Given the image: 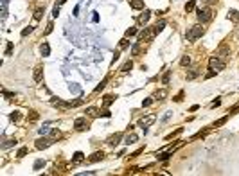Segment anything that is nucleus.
I'll use <instances>...</instances> for the list:
<instances>
[{
	"instance_id": "f257e3e1",
	"label": "nucleus",
	"mask_w": 239,
	"mask_h": 176,
	"mask_svg": "<svg viewBox=\"0 0 239 176\" xmlns=\"http://www.w3.org/2000/svg\"><path fill=\"white\" fill-rule=\"evenodd\" d=\"M203 32H205V29H203L202 25H193V27L185 32V38H187V41H194V40L202 38Z\"/></svg>"
},
{
	"instance_id": "f03ea898",
	"label": "nucleus",
	"mask_w": 239,
	"mask_h": 176,
	"mask_svg": "<svg viewBox=\"0 0 239 176\" xmlns=\"http://www.w3.org/2000/svg\"><path fill=\"white\" fill-rule=\"evenodd\" d=\"M227 67V63H225V59H221L220 56H212L211 59H209V70H214V72H221L223 68Z\"/></svg>"
},
{
	"instance_id": "7ed1b4c3",
	"label": "nucleus",
	"mask_w": 239,
	"mask_h": 176,
	"mask_svg": "<svg viewBox=\"0 0 239 176\" xmlns=\"http://www.w3.org/2000/svg\"><path fill=\"white\" fill-rule=\"evenodd\" d=\"M155 29H151V27H144V31H140L139 32V41L142 43V41H151L153 38H155Z\"/></svg>"
},
{
	"instance_id": "20e7f679",
	"label": "nucleus",
	"mask_w": 239,
	"mask_h": 176,
	"mask_svg": "<svg viewBox=\"0 0 239 176\" xmlns=\"http://www.w3.org/2000/svg\"><path fill=\"white\" fill-rule=\"evenodd\" d=\"M155 121H157V115H155V113H149V115H146V117H142V119L139 121V126L144 130V133H148V128H149Z\"/></svg>"
},
{
	"instance_id": "39448f33",
	"label": "nucleus",
	"mask_w": 239,
	"mask_h": 176,
	"mask_svg": "<svg viewBox=\"0 0 239 176\" xmlns=\"http://www.w3.org/2000/svg\"><path fill=\"white\" fill-rule=\"evenodd\" d=\"M196 16H198V20H200L202 23H207V22L212 20V11H211L209 7H207V9H198Z\"/></svg>"
},
{
	"instance_id": "423d86ee",
	"label": "nucleus",
	"mask_w": 239,
	"mask_h": 176,
	"mask_svg": "<svg viewBox=\"0 0 239 176\" xmlns=\"http://www.w3.org/2000/svg\"><path fill=\"white\" fill-rule=\"evenodd\" d=\"M52 144H54V139H50V137H40L34 146H36V149H47Z\"/></svg>"
},
{
	"instance_id": "0eeeda50",
	"label": "nucleus",
	"mask_w": 239,
	"mask_h": 176,
	"mask_svg": "<svg viewBox=\"0 0 239 176\" xmlns=\"http://www.w3.org/2000/svg\"><path fill=\"white\" fill-rule=\"evenodd\" d=\"M74 128H76L77 131H83V130H86V128H88V121H86V115H85V117H77V119L74 121Z\"/></svg>"
},
{
	"instance_id": "6e6552de",
	"label": "nucleus",
	"mask_w": 239,
	"mask_h": 176,
	"mask_svg": "<svg viewBox=\"0 0 239 176\" xmlns=\"http://www.w3.org/2000/svg\"><path fill=\"white\" fill-rule=\"evenodd\" d=\"M52 104L56 106V108H59V110H68V108H74L72 106V103H65V101H61V99H52Z\"/></svg>"
},
{
	"instance_id": "1a4fd4ad",
	"label": "nucleus",
	"mask_w": 239,
	"mask_h": 176,
	"mask_svg": "<svg viewBox=\"0 0 239 176\" xmlns=\"http://www.w3.org/2000/svg\"><path fill=\"white\" fill-rule=\"evenodd\" d=\"M32 79H34V83H41V79H43V67H41V65H38V67L34 68Z\"/></svg>"
},
{
	"instance_id": "9d476101",
	"label": "nucleus",
	"mask_w": 239,
	"mask_h": 176,
	"mask_svg": "<svg viewBox=\"0 0 239 176\" xmlns=\"http://www.w3.org/2000/svg\"><path fill=\"white\" fill-rule=\"evenodd\" d=\"M121 140H122V133H115V135H110L106 142H108L110 146H117V144H119Z\"/></svg>"
},
{
	"instance_id": "9b49d317",
	"label": "nucleus",
	"mask_w": 239,
	"mask_h": 176,
	"mask_svg": "<svg viewBox=\"0 0 239 176\" xmlns=\"http://www.w3.org/2000/svg\"><path fill=\"white\" fill-rule=\"evenodd\" d=\"M153 97H155V101H164V99L167 97V90H166V88H160V90H157V92L153 94Z\"/></svg>"
},
{
	"instance_id": "f8f14e48",
	"label": "nucleus",
	"mask_w": 239,
	"mask_h": 176,
	"mask_svg": "<svg viewBox=\"0 0 239 176\" xmlns=\"http://www.w3.org/2000/svg\"><path fill=\"white\" fill-rule=\"evenodd\" d=\"M85 113H86V117H90V119H95V117H99L101 110H97V108L90 106V108H86V110H85Z\"/></svg>"
},
{
	"instance_id": "ddd939ff",
	"label": "nucleus",
	"mask_w": 239,
	"mask_h": 176,
	"mask_svg": "<svg viewBox=\"0 0 239 176\" xmlns=\"http://www.w3.org/2000/svg\"><path fill=\"white\" fill-rule=\"evenodd\" d=\"M103 158H104V153H103V151H95V153L88 158V162H90V164H95V162H101Z\"/></svg>"
},
{
	"instance_id": "4468645a",
	"label": "nucleus",
	"mask_w": 239,
	"mask_h": 176,
	"mask_svg": "<svg viewBox=\"0 0 239 176\" xmlns=\"http://www.w3.org/2000/svg\"><path fill=\"white\" fill-rule=\"evenodd\" d=\"M137 140H139V137H137L135 133H128V135L124 137V144H126V146H131V144H135Z\"/></svg>"
},
{
	"instance_id": "2eb2a0df",
	"label": "nucleus",
	"mask_w": 239,
	"mask_h": 176,
	"mask_svg": "<svg viewBox=\"0 0 239 176\" xmlns=\"http://www.w3.org/2000/svg\"><path fill=\"white\" fill-rule=\"evenodd\" d=\"M149 16H151V13H149V11H144V13L137 18V22H139L140 25H146V23H148V20H149Z\"/></svg>"
},
{
	"instance_id": "dca6fc26",
	"label": "nucleus",
	"mask_w": 239,
	"mask_h": 176,
	"mask_svg": "<svg viewBox=\"0 0 239 176\" xmlns=\"http://www.w3.org/2000/svg\"><path fill=\"white\" fill-rule=\"evenodd\" d=\"M216 56H220L221 59H225L227 56H230V50H229V49H227L225 45H221V47H220V50L216 52Z\"/></svg>"
},
{
	"instance_id": "f3484780",
	"label": "nucleus",
	"mask_w": 239,
	"mask_h": 176,
	"mask_svg": "<svg viewBox=\"0 0 239 176\" xmlns=\"http://www.w3.org/2000/svg\"><path fill=\"white\" fill-rule=\"evenodd\" d=\"M83 160H85V155H83L81 151H76V153H74V157H72V164L76 166V164H81Z\"/></svg>"
},
{
	"instance_id": "a211bd4d",
	"label": "nucleus",
	"mask_w": 239,
	"mask_h": 176,
	"mask_svg": "<svg viewBox=\"0 0 239 176\" xmlns=\"http://www.w3.org/2000/svg\"><path fill=\"white\" fill-rule=\"evenodd\" d=\"M40 50H41V56H50V45H49L47 41H43V43H41Z\"/></svg>"
},
{
	"instance_id": "6ab92c4d",
	"label": "nucleus",
	"mask_w": 239,
	"mask_h": 176,
	"mask_svg": "<svg viewBox=\"0 0 239 176\" xmlns=\"http://www.w3.org/2000/svg\"><path fill=\"white\" fill-rule=\"evenodd\" d=\"M198 76H200V70H198V68H191V70L187 72V79H189V81H193V79H196Z\"/></svg>"
},
{
	"instance_id": "aec40b11",
	"label": "nucleus",
	"mask_w": 239,
	"mask_h": 176,
	"mask_svg": "<svg viewBox=\"0 0 239 176\" xmlns=\"http://www.w3.org/2000/svg\"><path fill=\"white\" fill-rule=\"evenodd\" d=\"M164 27H166V20H160V22H157V23H155V27H153V29H155V32L158 34V32H162V31H164Z\"/></svg>"
},
{
	"instance_id": "412c9836",
	"label": "nucleus",
	"mask_w": 239,
	"mask_h": 176,
	"mask_svg": "<svg viewBox=\"0 0 239 176\" xmlns=\"http://www.w3.org/2000/svg\"><path fill=\"white\" fill-rule=\"evenodd\" d=\"M13 146H16V139L4 140V144H2V149H9V148H13Z\"/></svg>"
},
{
	"instance_id": "4be33fe9",
	"label": "nucleus",
	"mask_w": 239,
	"mask_h": 176,
	"mask_svg": "<svg viewBox=\"0 0 239 176\" xmlns=\"http://www.w3.org/2000/svg\"><path fill=\"white\" fill-rule=\"evenodd\" d=\"M196 9V2L194 0H189L187 4H185V13H193Z\"/></svg>"
},
{
	"instance_id": "5701e85b",
	"label": "nucleus",
	"mask_w": 239,
	"mask_h": 176,
	"mask_svg": "<svg viewBox=\"0 0 239 176\" xmlns=\"http://www.w3.org/2000/svg\"><path fill=\"white\" fill-rule=\"evenodd\" d=\"M131 68H133V61H131V59H128V61L121 67V72H130Z\"/></svg>"
},
{
	"instance_id": "b1692460",
	"label": "nucleus",
	"mask_w": 239,
	"mask_h": 176,
	"mask_svg": "<svg viewBox=\"0 0 239 176\" xmlns=\"http://www.w3.org/2000/svg\"><path fill=\"white\" fill-rule=\"evenodd\" d=\"M113 103H115V97H113V95H104L103 106H110V104H113Z\"/></svg>"
},
{
	"instance_id": "393cba45",
	"label": "nucleus",
	"mask_w": 239,
	"mask_h": 176,
	"mask_svg": "<svg viewBox=\"0 0 239 176\" xmlns=\"http://www.w3.org/2000/svg\"><path fill=\"white\" fill-rule=\"evenodd\" d=\"M38 119H40L38 112H34V110H32V112H29V115H27V121H29V122H36Z\"/></svg>"
},
{
	"instance_id": "a878e982",
	"label": "nucleus",
	"mask_w": 239,
	"mask_h": 176,
	"mask_svg": "<svg viewBox=\"0 0 239 176\" xmlns=\"http://www.w3.org/2000/svg\"><path fill=\"white\" fill-rule=\"evenodd\" d=\"M130 4H131L133 9H144V2L142 0H130Z\"/></svg>"
},
{
	"instance_id": "bb28decb",
	"label": "nucleus",
	"mask_w": 239,
	"mask_h": 176,
	"mask_svg": "<svg viewBox=\"0 0 239 176\" xmlns=\"http://www.w3.org/2000/svg\"><path fill=\"white\" fill-rule=\"evenodd\" d=\"M230 115H232V113H227V115H225L223 119H220L218 122H214V128H220V126H223V124H225V122H227V121L230 119Z\"/></svg>"
},
{
	"instance_id": "cd10ccee",
	"label": "nucleus",
	"mask_w": 239,
	"mask_h": 176,
	"mask_svg": "<svg viewBox=\"0 0 239 176\" xmlns=\"http://www.w3.org/2000/svg\"><path fill=\"white\" fill-rule=\"evenodd\" d=\"M229 20H232V22H238L239 20V13L236 9H230V13H229Z\"/></svg>"
},
{
	"instance_id": "c85d7f7f",
	"label": "nucleus",
	"mask_w": 239,
	"mask_h": 176,
	"mask_svg": "<svg viewBox=\"0 0 239 176\" xmlns=\"http://www.w3.org/2000/svg\"><path fill=\"white\" fill-rule=\"evenodd\" d=\"M49 135H50V139H54V140H56V139H59V137H61V131H59L58 128H52Z\"/></svg>"
},
{
	"instance_id": "c756f323",
	"label": "nucleus",
	"mask_w": 239,
	"mask_h": 176,
	"mask_svg": "<svg viewBox=\"0 0 239 176\" xmlns=\"http://www.w3.org/2000/svg\"><path fill=\"white\" fill-rule=\"evenodd\" d=\"M139 52H140V41H137V43H133V45H131V54H133V56H137Z\"/></svg>"
},
{
	"instance_id": "7c9ffc66",
	"label": "nucleus",
	"mask_w": 239,
	"mask_h": 176,
	"mask_svg": "<svg viewBox=\"0 0 239 176\" xmlns=\"http://www.w3.org/2000/svg\"><path fill=\"white\" fill-rule=\"evenodd\" d=\"M20 117H22V113H20V112H13V113L9 115V119H11L13 122H18V121H20Z\"/></svg>"
},
{
	"instance_id": "2f4dec72",
	"label": "nucleus",
	"mask_w": 239,
	"mask_h": 176,
	"mask_svg": "<svg viewBox=\"0 0 239 176\" xmlns=\"http://www.w3.org/2000/svg\"><path fill=\"white\" fill-rule=\"evenodd\" d=\"M43 166H45V160H36V162H34V166H32V169H34V171H40Z\"/></svg>"
},
{
	"instance_id": "473e14b6",
	"label": "nucleus",
	"mask_w": 239,
	"mask_h": 176,
	"mask_svg": "<svg viewBox=\"0 0 239 176\" xmlns=\"http://www.w3.org/2000/svg\"><path fill=\"white\" fill-rule=\"evenodd\" d=\"M43 13H45V7H38V9H36V13H34V20H40Z\"/></svg>"
},
{
	"instance_id": "72a5a7b5",
	"label": "nucleus",
	"mask_w": 239,
	"mask_h": 176,
	"mask_svg": "<svg viewBox=\"0 0 239 176\" xmlns=\"http://www.w3.org/2000/svg\"><path fill=\"white\" fill-rule=\"evenodd\" d=\"M139 31H137V27H130L128 31H126V38H131V36H135Z\"/></svg>"
},
{
	"instance_id": "f704fd0d",
	"label": "nucleus",
	"mask_w": 239,
	"mask_h": 176,
	"mask_svg": "<svg viewBox=\"0 0 239 176\" xmlns=\"http://www.w3.org/2000/svg\"><path fill=\"white\" fill-rule=\"evenodd\" d=\"M130 47V41H128V38H122L121 41H119V49H128Z\"/></svg>"
},
{
	"instance_id": "c9c22d12",
	"label": "nucleus",
	"mask_w": 239,
	"mask_h": 176,
	"mask_svg": "<svg viewBox=\"0 0 239 176\" xmlns=\"http://www.w3.org/2000/svg\"><path fill=\"white\" fill-rule=\"evenodd\" d=\"M13 41H7V45H5V56H11L13 54Z\"/></svg>"
},
{
	"instance_id": "e433bc0d",
	"label": "nucleus",
	"mask_w": 239,
	"mask_h": 176,
	"mask_svg": "<svg viewBox=\"0 0 239 176\" xmlns=\"http://www.w3.org/2000/svg\"><path fill=\"white\" fill-rule=\"evenodd\" d=\"M106 83H108V77H104V79L101 81V85H97V86H95V90H94V92H101V90L106 86Z\"/></svg>"
},
{
	"instance_id": "4c0bfd02",
	"label": "nucleus",
	"mask_w": 239,
	"mask_h": 176,
	"mask_svg": "<svg viewBox=\"0 0 239 176\" xmlns=\"http://www.w3.org/2000/svg\"><path fill=\"white\" fill-rule=\"evenodd\" d=\"M153 103H155V97H148L146 101H142V106H144V108H148V106H151Z\"/></svg>"
},
{
	"instance_id": "58836bf2",
	"label": "nucleus",
	"mask_w": 239,
	"mask_h": 176,
	"mask_svg": "<svg viewBox=\"0 0 239 176\" xmlns=\"http://www.w3.org/2000/svg\"><path fill=\"white\" fill-rule=\"evenodd\" d=\"M180 63H182V67H189V65H191V58H189V56H184Z\"/></svg>"
},
{
	"instance_id": "ea45409f",
	"label": "nucleus",
	"mask_w": 239,
	"mask_h": 176,
	"mask_svg": "<svg viewBox=\"0 0 239 176\" xmlns=\"http://www.w3.org/2000/svg\"><path fill=\"white\" fill-rule=\"evenodd\" d=\"M169 77H171V70H167V72L164 74V77H162V83H164V85H169Z\"/></svg>"
},
{
	"instance_id": "a19ab883",
	"label": "nucleus",
	"mask_w": 239,
	"mask_h": 176,
	"mask_svg": "<svg viewBox=\"0 0 239 176\" xmlns=\"http://www.w3.org/2000/svg\"><path fill=\"white\" fill-rule=\"evenodd\" d=\"M27 151H29L27 148H20V149H18V153H16V157H18V158H22V157H25V155H27Z\"/></svg>"
},
{
	"instance_id": "79ce46f5",
	"label": "nucleus",
	"mask_w": 239,
	"mask_h": 176,
	"mask_svg": "<svg viewBox=\"0 0 239 176\" xmlns=\"http://www.w3.org/2000/svg\"><path fill=\"white\" fill-rule=\"evenodd\" d=\"M50 130H52V128L43 126V128H40V135H47V133H50Z\"/></svg>"
},
{
	"instance_id": "37998d69",
	"label": "nucleus",
	"mask_w": 239,
	"mask_h": 176,
	"mask_svg": "<svg viewBox=\"0 0 239 176\" xmlns=\"http://www.w3.org/2000/svg\"><path fill=\"white\" fill-rule=\"evenodd\" d=\"M182 131H184V128H178L176 131H173V133H169V135H167V139H173V137H176V135H180Z\"/></svg>"
},
{
	"instance_id": "c03bdc74",
	"label": "nucleus",
	"mask_w": 239,
	"mask_h": 176,
	"mask_svg": "<svg viewBox=\"0 0 239 176\" xmlns=\"http://www.w3.org/2000/svg\"><path fill=\"white\" fill-rule=\"evenodd\" d=\"M52 29H54V23L50 22V23L47 25V29H45V36H47V34H50V32H52Z\"/></svg>"
},
{
	"instance_id": "a18cd8bd",
	"label": "nucleus",
	"mask_w": 239,
	"mask_h": 176,
	"mask_svg": "<svg viewBox=\"0 0 239 176\" xmlns=\"http://www.w3.org/2000/svg\"><path fill=\"white\" fill-rule=\"evenodd\" d=\"M32 29H34V27H31V25H29V27H25V29L22 31V36H27L29 32H32Z\"/></svg>"
},
{
	"instance_id": "49530a36",
	"label": "nucleus",
	"mask_w": 239,
	"mask_h": 176,
	"mask_svg": "<svg viewBox=\"0 0 239 176\" xmlns=\"http://www.w3.org/2000/svg\"><path fill=\"white\" fill-rule=\"evenodd\" d=\"M142 151H144V148H140V149H137L135 153H131V155H130V158H137V157H139V155L142 153Z\"/></svg>"
},
{
	"instance_id": "de8ad7c7",
	"label": "nucleus",
	"mask_w": 239,
	"mask_h": 176,
	"mask_svg": "<svg viewBox=\"0 0 239 176\" xmlns=\"http://www.w3.org/2000/svg\"><path fill=\"white\" fill-rule=\"evenodd\" d=\"M52 14H54V16H58V14H59V5H58V4L54 5V13H52Z\"/></svg>"
},
{
	"instance_id": "09e8293b",
	"label": "nucleus",
	"mask_w": 239,
	"mask_h": 176,
	"mask_svg": "<svg viewBox=\"0 0 239 176\" xmlns=\"http://www.w3.org/2000/svg\"><path fill=\"white\" fill-rule=\"evenodd\" d=\"M182 97H184V92H180V94L175 97V101H176V103H180V101H182Z\"/></svg>"
},
{
	"instance_id": "8fccbe9b",
	"label": "nucleus",
	"mask_w": 239,
	"mask_h": 176,
	"mask_svg": "<svg viewBox=\"0 0 239 176\" xmlns=\"http://www.w3.org/2000/svg\"><path fill=\"white\" fill-rule=\"evenodd\" d=\"M2 94H4V97H13V95H14V94H11V92H7V90H4Z\"/></svg>"
},
{
	"instance_id": "3c124183",
	"label": "nucleus",
	"mask_w": 239,
	"mask_h": 176,
	"mask_svg": "<svg viewBox=\"0 0 239 176\" xmlns=\"http://www.w3.org/2000/svg\"><path fill=\"white\" fill-rule=\"evenodd\" d=\"M119 56H121V52H119V50H117V52H115V54H113V63H115V61H117V59H119Z\"/></svg>"
},
{
	"instance_id": "603ef678",
	"label": "nucleus",
	"mask_w": 239,
	"mask_h": 176,
	"mask_svg": "<svg viewBox=\"0 0 239 176\" xmlns=\"http://www.w3.org/2000/svg\"><path fill=\"white\" fill-rule=\"evenodd\" d=\"M207 4H214V2H218V0H205Z\"/></svg>"
}]
</instances>
